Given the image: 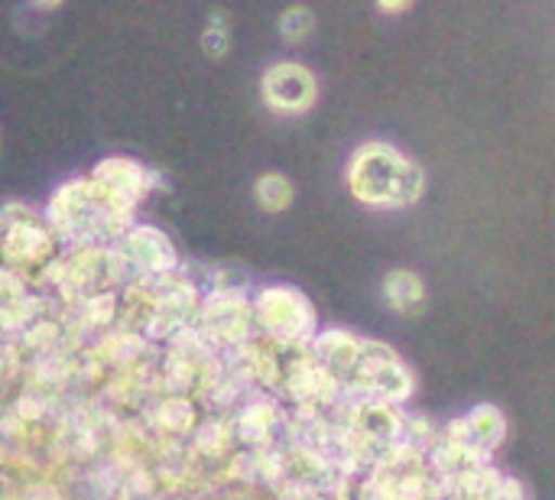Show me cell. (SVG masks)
I'll use <instances>...</instances> for the list:
<instances>
[{
  "mask_svg": "<svg viewBox=\"0 0 555 500\" xmlns=\"http://www.w3.org/2000/svg\"><path fill=\"white\" fill-rule=\"evenodd\" d=\"M250 309L257 329L280 345H306L315 338V309L293 286H263Z\"/></svg>",
  "mask_w": 555,
  "mask_h": 500,
  "instance_id": "cell-4",
  "label": "cell"
},
{
  "mask_svg": "<svg viewBox=\"0 0 555 500\" xmlns=\"http://www.w3.org/2000/svg\"><path fill=\"white\" fill-rule=\"evenodd\" d=\"M46 221L52 225L55 238L88 244V241H98V238H107V234L124 238L130 215L120 211L117 205H111L94 189L91 179H68L49 198Z\"/></svg>",
  "mask_w": 555,
  "mask_h": 500,
  "instance_id": "cell-2",
  "label": "cell"
},
{
  "mask_svg": "<svg viewBox=\"0 0 555 500\" xmlns=\"http://www.w3.org/2000/svg\"><path fill=\"white\" fill-rule=\"evenodd\" d=\"M55 231L42 215L23 205H7L0 211V264L3 270H42L55 257Z\"/></svg>",
  "mask_w": 555,
  "mask_h": 500,
  "instance_id": "cell-3",
  "label": "cell"
},
{
  "mask_svg": "<svg viewBox=\"0 0 555 500\" xmlns=\"http://www.w3.org/2000/svg\"><path fill=\"white\" fill-rule=\"evenodd\" d=\"M94 189L111 202L117 205L120 211H133V205L146 195V189L153 185V172L146 166H140L137 159H127V156H107L101 159L91 176Z\"/></svg>",
  "mask_w": 555,
  "mask_h": 500,
  "instance_id": "cell-6",
  "label": "cell"
},
{
  "mask_svg": "<svg viewBox=\"0 0 555 500\" xmlns=\"http://www.w3.org/2000/svg\"><path fill=\"white\" fill-rule=\"evenodd\" d=\"M348 189L371 208H410L420 202L426 179L423 169L390 143H364L348 163Z\"/></svg>",
  "mask_w": 555,
  "mask_h": 500,
  "instance_id": "cell-1",
  "label": "cell"
},
{
  "mask_svg": "<svg viewBox=\"0 0 555 500\" xmlns=\"http://www.w3.org/2000/svg\"><path fill=\"white\" fill-rule=\"evenodd\" d=\"M120 260H127L133 270H140L146 277H159V280L176 270V251H172L169 238L150 225H137V228L124 231Z\"/></svg>",
  "mask_w": 555,
  "mask_h": 500,
  "instance_id": "cell-7",
  "label": "cell"
},
{
  "mask_svg": "<svg viewBox=\"0 0 555 500\" xmlns=\"http://www.w3.org/2000/svg\"><path fill=\"white\" fill-rule=\"evenodd\" d=\"M410 3H384L380 10H390V13H397V10H406Z\"/></svg>",
  "mask_w": 555,
  "mask_h": 500,
  "instance_id": "cell-13",
  "label": "cell"
},
{
  "mask_svg": "<svg viewBox=\"0 0 555 500\" xmlns=\"http://www.w3.org/2000/svg\"><path fill=\"white\" fill-rule=\"evenodd\" d=\"M293 198H296L293 182L283 172H263V176H257V182H254V202L263 211L280 215V211H286L293 205Z\"/></svg>",
  "mask_w": 555,
  "mask_h": 500,
  "instance_id": "cell-9",
  "label": "cell"
},
{
  "mask_svg": "<svg viewBox=\"0 0 555 500\" xmlns=\"http://www.w3.org/2000/svg\"><path fill=\"white\" fill-rule=\"evenodd\" d=\"M462 423H465V439H468L475 449H481V452L498 449L501 439H504V416H501V410H494V407H478V410H472V416L462 420Z\"/></svg>",
  "mask_w": 555,
  "mask_h": 500,
  "instance_id": "cell-8",
  "label": "cell"
},
{
  "mask_svg": "<svg viewBox=\"0 0 555 500\" xmlns=\"http://www.w3.org/2000/svg\"><path fill=\"white\" fill-rule=\"evenodd\" d=\"M315 29V13L309 7H286L280 13V33L289 42H302Z\"/></svg>",
  "mask_w": 555,
  "mask_h": 500,
  "instance_id": "cell-11",
  "label": "cell"
},
{
  "mask_svg": "<svg viewBox=\"0 0 555 500\" xmlns=\"http://www.w3.org/2000/svg\"><path fill=\"white\" fill-rule=\"evenodd\" d=\"M260 94L276 114H306L319 98V81L302 62H276L263 72Z\"/></svg>",
  "mask_w": 555,
  "mask_h": 500,
  "instance_id": "cell-5",
  "label": "cell"
},
{
  "mask_svg": "<svg viewBox=\"0 0 555 500\" xmlns=\"http://www.w3.org/2000/svg\"><path fill=\"white\" fill-rule=\"evenodd\" d=\"M384 296H387V303H390L393 309L410 312V309H420V306H423L426 290H423V280H420L416 273L397 270V273H390V277L384 280Z\"/></svg>",
  "mask_w": 555,
  "mask_h": 500,
  "instance_id": "cell-10",
  "label": "cell"
},
{
  "mask_svg": "<svg viewBox=\"0 0 555 500\" xmlns=\"http://www.w3.org/2000/svg\"><path fill=\"white\" fill-rule=\"evenodd\" d=\"M202 49H205L208 55H215V59L228 55V49H231V29L224 26L221 13L205 26V33H202Z\"/></svg>",
  "mask_w": 555,
  "mask_h": 500,
  "instance_id": "cell-12",
  "label": "cell"
}]
</instances>
